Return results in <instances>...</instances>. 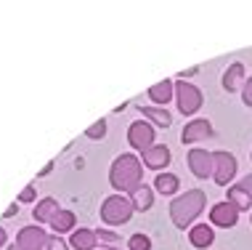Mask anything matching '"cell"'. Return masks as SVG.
I'll return each instance as SVG.
<instances>
[{
  "mask_svg": "<svg viewBox=\"0 0 252 250\" xmlns=\"http://www.w3.org/2000/svg\"><path fill=\"white\" fill-rule=\"evenodd\" d=\"M48 250H69V248H66V242L56 234V237H51V240H48Z\"/></svg>",
  "mask_w": 252,
  "mask_h": 250,
  "instance_id": "d4e9b609",
  "label": "cell"
},
{
  "mask_svg": "<svg viewBox=\"0 0 252 250\" xmlns=\"http://www.w3.org/2000/svg\"><path fill=\"white\" fill-rule=\"evenodd\" d=\"M178 186H181V181H178V176H173V173H159L154 179V189L159 194H175Z\"/></svg>",
  "mask_w": 252,
  "mask_h": 250,
  "instance_id": "e0dca14e",
  "label": "cell"
},
{
  "mask_svg": "<svg viewBox=\"0 0 252 250\" xmlns=\"http://www.w3.org/2000/svg\"><path fill=\"white\" fill-rule=\"evenodd\" d=\"M242 99H244V104L247 107H252V77L244 83V93H242Z\"/></svg>",
  "mask_w": 252,
  "mask_h": 250,
  "instance_id": "4316f807",
  "label": "cell"
},
{
  "mask_svg": "<svg viewBox=\"0 0 252 250\" xmlns=\"http://www.w3.org/2000/svg\"><path fill=\"white\" fill-rule=\"evenodd\" d=\"M144 179V168H141V160L135 154H120L117 160L112 163V171H109V181L112 186L117 189V194H125V192H135Z\"/></svg>",
  "mask_w": 252,
  "mask_h": 250,
  "instance_id": "6da1fadb",
  "label": "cell"
},
{
  "mask_svg": "<svg viewBox=\"0 0 252 250\" xmlns=\"http://www.w3.org/2000/svg\"><path fill=\"white\" fill-rule=\"evenodd\" d=\"M59 213V202L53 197H45L43 202H37L35 208V221H40V224H51V218Z\"/></svg>",
  "mask_w": 252,
  "mask_h": 250,
  "instance_id": "9a60e30c",
  "label": "cell"
},
{
  "mask_svg": "<svg viewBox=\"0 0 252 250\" xmlns=\"http://www.w3.org/2000/svg\"><path fill=\"white\" fill-rule=\"evenodd\" d=\"M35 200V186H24L22 194H19V202H32Z\"/></svg>",
  "mask_w": 252,
  "mask_h": 250,
  "instance_id": "484cf974",
  "label": "cell"
},
{
  "mask_svg": "<svg viewBox=\"0 0 252 250\" xmlns=\"http://www.w3.org/2000/svg\"><path fill=\"white\" fill-rule=\"evenodd\" d=\"M48 240L51 237L40 226H24L16 237V245L24 250H48Z\"/></svg>",
  "mask_w": 252,
  "mask_h": 250,
  "instance_id": "52a82bcc",
  "label": "cell"
},
{
  "mask_svg": "<svg viewBox=\"0 0 252 250\" xmlns=\"http://www.w3.org/2000/svg\"><path fill=\"white\" fill-rule=\"evenodd\" d=\"M96 242H98L96 232H91V229H77V232H72V242H69V245L74 250H93V248H96Z\"/></svg>",
  "mask_w": 252,
  "mask_h": 250,
  "instance_id": "5bb4252c",
  "label": "cell"
},
{
  "mask_svg": "<svg viewBox=\"0 0 252 250\" xmlns=\"http://www.w3.org/2000/svg\"><path fill=\"white\" fill-rule=\"evenodd\" d=\"M104 250H114V248H104Z\"/></svg>",
  "mask_w": 252,
  "mask_h": 250,
  "instance_id": "4dcf8cb0",
  "label": "cell"
},
{
  "mask_svg": "<svg viewBox=\"0 0 252 250\" xmlns=\"http://www.w3.org/2000/svg\"><path fill=\"white\" fill-rule=\"evenodd\" d=\"M11 250H24V248H19V245H16V242H13V245H11Z\"/></svg>",
  "mask_w": 252,
  "mask_h": 250,
  "instance_id": "f546056e",
  "label": "cell"
},
{
  "mask_svg": "<svg viewBox=\"0 0 252 250\" xmlns=\"http://www.w3.org/2000/svg\"><path fill=\"white\" fill-rule=\"evenodd\" d=\"M127 141H130L133 149H138L144 154L146 149H152L154 146V131L152 125L146 123V120H135V123L127 128Z\"/></svg>",
  "mask_w": 252,
  "mask_h": 250,
  "instance_id": "8992f818",
  "label": "cell"
},
{
  "mask_svg": "<svg viewBox=\"0 0 252 250\" xmlns=\"http://www.w3.org/2000/svg\"><path fill=\"white\" fill-rule=\"evenodd\" d=\"M236 176V157L231 152H213V179L215 184L228 186Z\"/></svg>",
  "mask_w": 252,
  "mask_h": 250,
  "instance_id": "5b68a950",
  "label": "cell"
},
{
  "mask_svg": "<svg viewBox=\"0 0 252 250\" xmlns=\"http://www.w3.org/2000/svg\"><path fill=\"white\" fill-rule=\"evenodd\" d=\"M104 133H106V123H104V120H98V123H93L85 131V136L88 139H104Z\"/></svg>",
  "mask_w": 252,
  "mask_h": 250,
  "instance_id": "603a6c76",
  "label": "cell"
},
{
  "mask_svg": "<svg viewBox=\"0 0 252 250\" xmlns=\"http://www.w3.org/2000/svg\"><path fill=\"white\" fill-rule=\"evenodd\" d=\"M3 245H5V229L0 226V248H3Z\"/></svg>",
  "mask_w": 252,
  "mask_h": 250,
  "instance_id": "f1b7e54d",
  "label": "cell"
},
{
  "mask_svg": "<svg viewBox=\"0 0 252 250\" xmlns=\"http://www.w3.org/2000/svg\"><path fill=\"white\" fill-rule=\"evenodd\" d=\"M189 240H191L194 248H210L215 240V234L207 224H196V226H191V232H189Z\"/></svg>",
  "mask_w": 252,
  "mask_h": 250,
  "instance_id": "4fadbf2b",
  "label": "cell"
},
{
  "mask_svg": "<svg viewBox=\"0 0 252 250\" xmlns=\"http://www.w3.org/2000/svg\"><path fill=\"white\" fill-rule=\"evenodd\" d=\"M133 200L125 197V194H112V197L104 200L101 205V221L104 224H112V226H120V224H127L133 215Z\"/></svg>",
  "mask_w": 252,
  "mask_h": 250,
  "instance_id": "3957f363",
  "label": "cell"
},
{
  "mask_svg": "<svg viewBox=\"0 0 252 250\" xmlns=\"http://www.w3.org/2000/svg\"><path fill=\"white\" fill-rule=\"evenodd\" d=\"M175 99H178L181 114H194L202 107V101H204L199 88L186 83V80H178V83H175Z\"/></svg>",
  "mask_w": 252,
  "mask_h": 250,
  "instance_id": "277c9868",
  "label": "cell"
},
{
  "mask_svg": "<svg viewBox=\"0 0 252 250\" xmlns=\"http://www.w3.org/2000/svg\"><path fill=\"white\" fill-rule=\"evenodd\" d=\"M242 77H244V64L234 62L226 72H223V88H226V91H236L242 83Z\"/></svg>",
  "mask_w": 252,
  "mask_h": 250,
  "instance_id": "2e32d148",
  "label": "cell"
},
{
  "mask_svg": "<svg viewBox=\"0 0 252 250\" xmlns=\"http://www.w3.org/2000/svg\"><path fill=\"white\" fill-rule=\"evenodd\" d=\"M175 93V83L173 80H162V83H154L152 88L146 91V96L154 101V104H167Z\"/></svg>",
  "mask_w": 252,
  "mask_h": 250,
  "instance_id": "7c38bea8",
  "label": "cell"
},
{
  "mask_svg": "<svg viewBox=\"0 0 252 250\" xmlns=\"http://www.w3.org/2000/svg\"><path fill=\"white\" fill-rule=\"evenodd\" d=\"M239 186L252 197V173H250V176H244V181H239Z\"/></svg>",
  "mask_w": 252,
  "mask_h": 250,
  "instance_id": "83f0119b",
  "label": "cell"
},
{
  "mask_svg": "<svg viewBox=\"0 0 252 250\" xmlns=\"http://www.w3.org/2000/svg\"><path fill=\"white\" fill-rule=\"evenodd\" d=\"M186 160H189V168H191V173L196 176V179H207V176H213V152L191 149Z\"/></svg>",
  "mask_w": 252,
  "mask_h": 250,
  "instance_id": "9c48e42d",
  "label": "cell"
},
{
  "mask_svg": "<svg viewBox=\"0 0 252 250\" xmlns=\"http://www.w3.org/2000/svg\"><path fill=\"white\" fill-rule=\"evenodd\" d=\"M210 136H213V125H210L207 120L196 117V120H191V123L183 128L181 141L183 144H194V141H202V139H210Z\"/></svg>",
  "mask_w": 252,
  "mask_h": 250,
  "instance_id": "30bf717a",
  "label": "cell"
},
{
  "mask_svg": "<svg viewBox=\"0 0 252 250\" xmlns=\"http://www.w3.org/2000/svg\"><path fill=\"white\" fill-rule=\"evenodd\" d=\"M141 114L144 117H152L157 125L162 128H170V123H173V117L167 114V109H159V107H141Z\"/></svg>",
  "mask_w": 252,
  "mask_h": 250,
  "instance_id": "ffe728a7",
  "label": "cell"
},
{
  "mask_svg": "<svg viewBox=\"0 0 252 250\" xmlns=\"http://www.w3.org/2000/svg\"><path fill=\"white\" fill-rule=\"evenodd\" d=\"M127 248L130 250H152V240H149L146 234H133L130 242H127Z\"/></svg>",
  "mask_w": 252,
  "mask_h": 250,
  "instance_id": "7402d4cb",
  "label": "cell"
},
{
  "mask_svg": "<svg viewBox=\"0 0 252 250\" xmlns=\"http://www.w3.org/2000/svg\"><path fill=\"white\" fill-rule=\"evenodd\" d=\"M204 205H207V197H204L202 189H189L186 194L170 202V218L178 229H186L189 224L196 221V215L204 211Z\"/></svg>",
  "mask_w": 252,
  "mask_h": 250,
  "instance_id": "7a4b0ae2",
  "label": "cell"
},
{
  "mask_svg": "<svg viewBox=\"0 0 252 250\" xmlns=\"http://www.w3.org/2000/svg\"><path fill=\"white\" fill-rule=\"evenodd\" d=\"M250 200H252V197H250L247 192H244L239 184H236V186H228V202H234L239 211H250V205H252Z\"/></svg>",
  "mask_w": 252,
  "mask_h": 250,
  "instance_id": "44dd1931",
  "label": "cell"
},
{
  "mask_svg": "<svg viewBox=\"0 0 252 250\" xmlns=\"http://www.w3.org/2000/svg\"><path fill=\"white\" fill-rule=\"evenodd\" d=\"M130 200H133L135 211H149V208H152V202H154V194H152V189H149V186H138L130 194Z\"/></svg>",
  "mask_w": 252,
  "mask_h": 250,
  "instance_id": "d6986e66",
  "label": "cell"
},
{
  "mask_svg": "<svg viewBox=\"0 0 252 250\" xmlns=\"http://www.w3.org/2000/svg\"><path fill=\"white\" fill-rule=\"evenodd\" d=\"M74 224H77V218H74L72 211H59V213L51 218V226H53V232H56V234H61V232H72Z\"/></svg>",
  "mask_w": 252,
  "mask_h": 250,
  "instance_id": "ac0fdd59",
  "label": "cell"
},
{
  "mask_svg": "<svg viewBox=\"0 0 252 250\" xmlns=\"http://www.w3.org/2000/svg\"><path fill=\"white\" fill-rule=\"evenodd\" d=\"M144 163L149 168H154V171H159V168H165L170 163V149L165 144H154L152 149L144 152Z\"/></svg>",
  "mask_w": 252,
  "mask_h": 250,
  "instance_id": "8fae6325",
  "label": "cell"
},
{
  "mask_svg": "<svg viewBox=\"0 0 252 250\" xmlns=\"http://www.w3.org/2000/svg\"><path fill=\"white\" fill-rule=\"evenodd\" d=\"M210 221H213L215 226H223V229H231L236 226V221H239V208L234 205V202H218L213 205V211H210Z\"/></svg>",
  "mask_w": 252,
  "mask_h": 250,
  "instance_id": "ba28073f",
  "label": "cell"
},
{
  "mask_svg": "<svg viewBox=\"0 0 252 250\" xmlns=\"http://www.w3.org/2000/svg\"><path fill=\"white\" fill-rule=\"evenodd\" d=\"M96 237H98L101 242H106L109 248H114V245H120V242H122V240L117 237V234H114V232H106V229H98Z\"/></svg>",
  "mask_w": 252,
  "mask_h": 250,
  "instance_id": "cb8c5ba5",
  "label": "cell"
}]
</instances>
